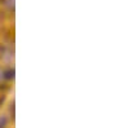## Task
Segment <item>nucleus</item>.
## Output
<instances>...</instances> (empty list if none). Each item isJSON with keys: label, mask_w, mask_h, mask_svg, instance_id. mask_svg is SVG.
Instances as JSON below:
<instances>
[{"label": "nucleus", "mask_w": 129, "mask_h": 128, "mask_svg": "<svg viewBox=\"0 0 129 128\" xmlns=\"http://www.w3.org/2000/svg\"><path fill=\"white\" fill-rule=\"evenodd\" d=\"M3 72H4V79L5 80H10V79L14 78V69H12V67L3 71Z\"/></svg>", "instance_id": "1"}, {"label": "nucleus", "mask_w": 129, "mask_h": 128, "mask_svg": "<svg viewBox=\"0 0 129 128\" xmlns=\"http://www.w3.org/2000/svg\"><path fill=\"white\" fill-rule=\"evenodd\" d=\"M4 5L9 9H14V0H4Z\"/></svg>", "instance_id": "2"}, {"label": "nucleus", "mask_w": 129, "mask_h": 128, "mask_svg": "<svg viewBox=\"0 0 129 128\" xmlns=\"http://www.w3.org/2000/svg\"><path fill=\"white\" fill-rule=\"evenodd\" d=\"M4 125H7V118L5 116L0 118V127H4Z\"/></svg>", "instance_id": "3"}, {"label": "nucleus", "mask_w": 129, "mask_h": 128, "mask_svg": "<svg viewBox=\"0 0 129 128\" xmlns=\"http://www.w3.org/2000/svg\"><path fill=\"white\" fill-rule=\"evenodd\" d=\"M4 80H5L4 79V72H3V70H0V84H2Z\"/></svg>", "instance_id": "4"}]
</instances>
